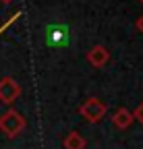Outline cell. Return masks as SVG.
I'll return each mask as SVG.
<instances>
[{
  "mask_svg": "<svg viewBox=\"0 0 143 149\" xmlns=\"http://www.w3.org/2000/svg\"><path fill=\"white\" fill-rule=\"evenodd\" d=\"M141 2H143V0H141Z\"/></svg>",
  "mask_w": 143,
  "mask_h": 149,
  "instance_id": "10",
  "label": "cell"
},
{
  "mask_svg": "<svg viewBox=\"0 0 143 149\" xmlns=\"http://www.w3.org/2000/svg\"><path fill=\"white\" fill-rule=\"evenodd\" d=\"M135 116H133V112L127 110V108H118L114 114H112V124L118 128V130H124V128H129L133 124Z\"/></svg>",
  "mask_w": 143,
  "mask_h": 149,
  "instance_id": "5",
  "label": "cell"
},
{
  "mask_svg": "<svg viewBox=\"0 0 143 149\" xmlns=\"http://www.w3.org/2000/svg\"><path fill=\"white\" fill-rule=\"evenodd\" d=\"M110 60V50L106 46H93L91 50L87 52V62L91 64L93 68H102L106 66Z\"/></svg>",
  "mask_w": 143,
  "mask_h": 149,
  "instance_id": "4",
  "label": "cell"
},
{
  "mask_svg": "<svg viewBox=\"0 0 143 149\" xmlns=\"http://www.w3.org/2000/svg\"><path fill=\"white\" fill-rule=\"evenodd\" d=\"M106 112H108V106H106L100 97H89V100H85V102L79 106V114H81L87 122H91V124L100 122V120L106 116Z\"/></svg>",
  "mask_w": 143,
  "mask_h": 149,
  "instance_id": "2",
  "label": "cell"
},
{
  "mask_svg": "<svg viewBox=\"0 0 143 149\" xmlns=\"http://www.w3.org/2000/svg\"><path fill=\"white\" fill-rule=\"evenodd\" d=\"M133 116H135V118H137V120L143 124V102H141V104H139V108L133 112Z\"/></svg>",
  "mask_w": 143,
  "mask_h": 149,
  "instance_id": "7",
  "label": "cell"
},
{
  "mask_svg": "<svg viewBox=\"0 0 143 149\" xmlns=\"http://www.w3.org/2000/svg\"><path fill=\"white\" fill-rule=\"evenodd\" d=\"M27 122H25V116L21 114V112L17 110H6L2 116H0V133H4V137L8 139H15L19 137L23 130H25Z\"/></svg>",
  "mask_w": 143,
  "mask_h": 149,
  "instance_id": "1",
  "label": "cell"
},
{
  "mask_svg": "<svg viewBox=\"0 0 143 149\" xmlns=\"http://www.w3.org/2000/svg\"><path fill=\"white\" fill-rule=\"evenodd\" d=\"M62 145H64V149H85V139H83V135L81 133H77V130H73V133H68L66 137H64V141H62Z\"/></svg>",
  "mask_w": 143,
  "mask_h": 149,
  "instance_id": "6",
  "label": "cell"
},
{
  "mask_svg": "<svg viewBox=\"0 0 143 149\" xmlns=\"http://www.w3.org/2000/svg\"><path fill=\"white\" fill-rule=\"evenodd\" d=\"M21 95V85L17 83L13 77H2L0 79V102L10 106L19 100Z\"/></svg>",
  "mask_w": 143,
  "mask_h": 149,
  "instance_id": "3",
  "label": "cell"
},
{
  "mask_svg": "<svg viewBox=\"0 0 143 149\" xmlns=\"http://www.w3.org/2000/svg\"><path fill=\"white\" fill-rule=\"evenodd\" d=\"M2 2H6V4H8V2H13V0H2Z\"/></svg>",
  "mask_w": 143,
  "mask_h": 149,
  "instance_id": "9",
  "label": "cell"
},
{
  "mask_svg": "<svg viewBox=\"0 0 143 149\" xmlns=\"http://www.w3.org/2000/svg\"><path fill=\"white\" fill-rule=\"evenodd\" d=\"M135 27H137V31H139V33H143V15L135 21Z\"/></svg>",
  "mask_w": 143,
  "mask_h": 149,
  "instance_id": "8",
  "label": "cell"
}]
</instances>
